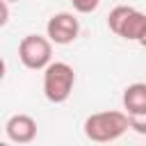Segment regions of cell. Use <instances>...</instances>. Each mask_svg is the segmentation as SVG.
Segmentation results:
<instances>
[{
	"label": "cell",
	"mask_w": 146,
	"mask_h": 146,
	"mask_svg": "<svg viewBox=\"0 0 146 146\" xmlns=\"http://www.w3.org/2000/svg\"><path fill=\"white\" fill-rule=\"evenodd\" d=\"M128 130V116L119 110L96 112L84 119V135L91 141H114Z\"/></svg>",
	"instance_id": "cell-1"
},
{
	"label": "cell",
	"mask_w": 146,
	"mask_h": 146,
	"mask_svg": "<svg viewBox=\"0 0 146 146\" xmlns=\"http://www.w3.org/2000/svg\"><path fill=\"white\" fill-rule=\"evenodd\" d=\"M107 27L125 39V41H137V43H144V36H146V14L130 7V5H119L110 11L107 16Z\"/></svg>",
	"instance_id": "cell-2"
},
{
	"label": "cell",
	"mask_w": 146,
	"mask_h": 146,
	"mask_svg": "<svg viewBox=\"0 0 146 146\" xmlns=\"http://www.w3.org/2000/svg\"><path fill=\"white\" fill-rule=\"evenodd\" d=\"M43 96L50 103H66L73 84H75V71L66 62H48L43 68Z\"/></svg>",
	"instance_id": "cell-3"
},
{
	"label": "cell",
	"mask_w": 146,
	"mask_h": 146,
	"mask_svg": "<svg viewBox=\"0 0 146 146\" xmlns=\"http://www.w3.org/2000/svg\"><path fill=\"white\" fill-rule=\"evenodd\" d=\"M18 59L30 71H41L52 59V43L48 36L41 34H27L18 43Z\"/></svg>",
	"instance_id": "cell-4"
},
{
	"label": "cell",
	"mask_w": 146,
	"mask_h": 146,
	"mask_svg": "<svg viewBox=\"0 0 146 146\" xmlns=\"http://www.w3.org/2000/svg\"><path fill=\"white\" fill-rule=\"evenodd\" d=\"M80 34V23L71 11H59L52 14L46 23V36L50 39V43L57 46H68L78 39Z\"/></svg>",
	"instance_id": "cell-5"
},
{
	"label": "cell",
	"mask_w": 146,
	"mask_h": 146,
	"mask_svg": "<svg viewBox=\"0 0 146 146\" xmlns=\"http://www.w3.org/2000/svg\"><path fill=\"white\" fill-rule=\"evenodd\" d=\"M7 137L16 144H30L36 137V121L30 114H14L5 123Z\"/></svg>",
	"instance_id": "cell-6"
},
{
	"label": "cell",
	"mask_w": 146,
	"mask_h": 146,
	"mask_svg": "<svg viewBox=\"0 0 146 146\" xmlns=\"http://www.w3.org/2000/svg\"><path fill=\"white\" fill-rule=\"evenodd\" d=\"M123 110L128 116H144L146 114V84L132 82L123 91Z\"/></svg>",
	"instance_id": "cell-7"
},
{
	"label": "cell",
	"mask_w": 146,
	"mask_h": 146,
	"mask_svg": "<svg viewBox=\"0 0 146 146\" xmlns=\"http://www.w3.org/2000/svg\"><path fill=\"white\" fill-rule=\"evenodd\" d=\"M98 2H100V0H71L73 9L80 11V14H91V11H96Z\"/></svg>",
	"instance_id": "cell-8"
},
{
	"label": "cell",
	"mask_w": 146,
	"mask_h": 146,
	"mask_svg": "<svg viewBox=\"0 0 146 146\" xmlns=\"http://www.w3.org/2000/svg\"><path fill=\"white\" fill-rule=\"evenodd\" d=\"M128 116V114H125ZM128 128H132L139 135H146V114L144 116H128Z\"/></svg>",
	"instance_id": "cell-9"
},
{
	"label": "cell",
	"mask_w": 146,
	"mask_h": 146,
	"mask_svg": "<svg viewBox=\"0 0 146 146\" xmlns=\"http://www.w3.org/2000/svg\"><path fill=\"white\" fill-rule=\"evenodd\" d=\"M7 21H9V2L0 0V27L7 25Z\"/></svg>",
	"instance_id": "cell-10"
},
{
	"label": "cell",
	"mask_w": 146,
	"mask_h": 146,
	"mask_svg": "<svg viewBox=\"0 0 146 146\" xmlns=\"http://www.w3.org/2000/svg\"><path fill=\"white\" fill-rule=\"evenodd\" d=\"M5 71H7V66H5V59L0 57V80L5 78Z\"/></svg>",
	"instance_id": "cell-11"
},
{
	"label": "cell",
	"mask_w": 146,
	"mask_h": 146,
	"mask_svg": "<svg viewBox=\"0 0 146 146\" xmlns=\"http://www.w3.org/2000/svg\"><path fill=\"white\" fill-rule=\"evenodd\" d=\"M5 2H18V0H5Z\"/></svg>",
	"instance_id": "cell-12"
}]
</instances>
